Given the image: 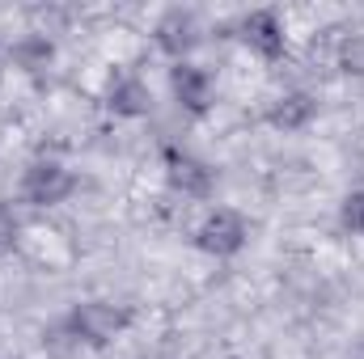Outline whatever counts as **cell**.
Listing matches in <instances>:
<instances>
[{
	"instance_id": "obj_1",
	"label": "cell",
	"mask_w": 364,
	"mask_h": 359,
	"mask_svg": "<svg viewBox=\"0 0 364 359\" xmlns=\"http://www.w3.org/2000/svg\"><path fill=\"white\" fill-rule=\"evenodd\" d=\"M77 326H85V334H90V338H106V334H114L119 317H114V313H106V309H97V304H90V309L77 317Z\"/></svg>"
}]
</instances>
